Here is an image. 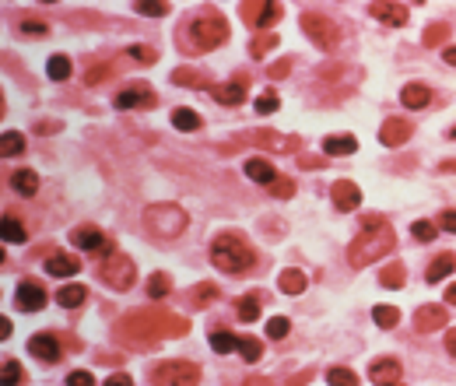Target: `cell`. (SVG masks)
<instances>
[{"instance_id": "cell-1", "label": "cell", "mask_w": 456, "mask_h": 386, "mask_svg": "<svg viewBox=\"0 0 456 386\" xmlns=\"http://www.w3.org/2000/svg\"><path fill=\"white\" fill-rule=\"evenodd\" d=\"M190 330V323L176 313H168L162 305H148V309H137L130 313L123 323H120V337L133 347H151L162 337H183Z\"/></svg>"}, {"instance_id": "cell-2", "label": "cell", "mask_w": 456, "mask_h": 386, "mask_svg": "<svg viewBox=\"0 0 456 386\" xmlns=\"http://www.w3.org/2000/svg\"><path fill=\"white\" fill-rule=\"evenodd\" d=\"M393 246H397L393 228H390L382 218L365 215V228H362V232L351 239V246H348V263H351L355 270H362V267L375 263L379 257H386Z\"/></svg>"}, {"instance_id": "cell-3", "label": "cell", "mask_w": 456, "mask_h": 386, "mask_svg": "<svg viewBox=\"0 0 456 386\" xmlns=\"http://www.w3.org/2000/svg\"><path fill=\"white\" fill-rule=\"evenodd\" d=\"M253 246H249V239L243 232H221L214 243H211V263L221 270V274H235V278H243L249 267H253Z\"/></svg>"}, {"instance_id": "cell-4", "label": "cell", "mask_w": 456, "mask_h": 386, "mask_svg": "<svg viewBox=\"0 0 456 386\" xmlns=\"http://www.w3.org/2000/svg\"><path fill=\"white\" fill-rule=\"evenodd\" d=\"M225 39H228V21H225L218 11H204V14L190 18L186 43L193 46V53H208L214 46H221Z\"/></svg>"}, {"instance_id": "cell-5", "label": "cell", "mask_w": 456, "mask_h": 386, "mask_svg": "<svg viewBox=\"0 0 456 386\" xmlns=\"http://www.w3.org/2000/svg\"><path fill=\"white\" fill-rule=\"evenodd\" d=\"M144 228L148 235L162 239V243H172L186 232V211L179 204H151L144 211Z\"/></svg>"}, {"instance_id": "cell-6", "label": "cell", "mask_w": 456, "mask_h": 386, "mask_svg": "<svg viewBox=\"0 0 456 386\" xmlns=\"http://www.w3.org/2000/svg\"><path fill=\"white\" fill-rule=\"evenodd\" d=\"M302 29H305V36L320 49H337V43H340L337 21L327 18V14H320V11H302Z\"/></svg>"}, {"instance_id": "cell-7", "label": "cell", "mask_w": 456, "mask_h": 386, "mask_svg": "<svg viewBox=\"0 0 456 386\" xmlns=\"http://www.w3.org/2000/svg\"><path fill=\"white\" fill-rule=\"evenodd\" d=\"M155 386H197L201 383V369L193 362H162L151 372Z\"/></svg>"}, {"instance_id": "cell-8", "label": "cell", "mask_w": 456, "mask_h": 386, "mask_svg": "<svg viewBox=\"0 0 456 386\" xmlns=\"http://www.w3.org/2000/svg\"><path fill=\"white\" fill-rule=\"evenodd\" d=\"M235 144H256L267 151H298V137L295 133H281V130H246L243 137H235Z\"/></svg>"}, {"instance_id": "cell-9", "label": "cell", "mask_w": 456, "mask_h": 386, "mask_svg": "<svg viewBox=\"0 0 456 386\" xmlns=\"http://www.w3.org/2000/svg\"><path fill=\"white\" fill-rule=\"evenodd\" d=\"M98 274H102V281H106L113 292H126V288L133 285V260L123 257V253H113V257L102 260Z\"/></svg>"}, {"instance_id": "cell-10", "label": "cell", "mask_w": 456, "mask_h": 386, "mask_svg": "<svg viewBox=\"0 0 456 386\" xmlns=\"http://www.w3.org/2000/svg\"><path fill=\"white\" fill-rule=\"evenodd\" d=\"M71 243H74V246H81L84 253H95V257H102V260L116 253V250H113V239H109L102 228H95V225H81V228H74Z\"/></svg>"}, {"instance_id": "cell-11", "label": "cell", "mask_w": 456, "mask_h": 386, "mask_svg": "<svg viewBox=\"0 0 456 386\" xmlns=\"http://www.w3.org/2000/svg\"><path fill=\"white\" fill-rule=\"evenodd\" d=\"M281 18V4L278 0H246L243 4V21L253 29H270Z\"/></svg>"}, {"instance_id": "cell-12", "label": "cell", "mask_w": 456, "mask_h": 386, "mask_svg": "<svg viewBox=\"0 0 456 386\" xmlns=\"http://www.w3.org/2000/svg\"><path fill=\"white\" fill-rule=\"evenodd\" d=\"M369 14H373L375 21H382V25H407V18H411V11L404 7V4H390V0H379V4H369Z\"/></svg>"}, {"instance_id": "cell-13", "label": "cell", "mask_w": 456, "mask_h": 386, "mask_svg": "<svg viewBox=\"0 0 456 386\" xmlns=\"http://www.w3.org/2000/svg\"><path fill=\"white\" fill-rule=\"evenodd\" d=\"M155 106V91L148 85H130L116 95V109H148Z\"/></svg>"}, {"instance_id": "cell-14", "label": "cell", "mask_w": 456, "mask_h": 386, "mask_svg": "<svg viewBox=\"0 0 456 386\" xmlns=\"http://www.w3.org/2000/svg\"><path fill=\"white\" fill-rule=\"evenodd\" d=\"M400 376H404V369H400L397 358H375L373 365H369V380L375 386H393V383H400Z\"/></svg>"}, {"instance_id": "cell-15", "label": "cell", "mask_w": 456, "mask_h": 386, "mask_svg": "<svg viewBox=\"0 0 456 386\" xmlns=\"http://www.w3.org/2000/svg\"><path fill=\"white\" fill-rule=\"evenodd\" d=\"M330 197H333V208H337V211H355V208L362 204V190H358L351 179H337Z\"/></svg>"}, {"instance_id": "cell-16", "label": "cell", "mask_w": 456, "mask_h": 386, "mask_svg": "<svg viewBox=\"0 0 456 386\" xmlns=\"http://www.w3.org/2000/svg\"><path fill=\"white\" fill-rule=\"evenodd\" d=\"M246 85H249L246 74H235V81H228V85H211V95H214L221 106H243Z\"/></svg>"}, {"instance_id": "cell-17", "label": "cell", "mask_w": 456, "mask_h": 386, "mask_svg": "<svg viewBox=\"0 0 456 386\" xmlns=\"http://www.w3.org/2000/svg\"><path fill=\"white\" fill-rule=\"evenodd\" d=\"M411 123L407 120H400V116H390L386 123H382V130H379V141L386 144V148H400L407 137H411Z\"/></svg>"}, {"instance_id": "cell-18", "label": "cell", "mask_w": 456, "mask_h": 386, "mask_svg": "<svg viewBox=\"0 0 456 386\" xmlns=\"http://www.w3.org/2000/svg\"><path fill=\"white\" fill-rule=\"evenodd\" d=\"M415 327L421 334L442 330V327H446V309H442V305H421L415 313Z\"/></svg>"}, {"instance_id": "cell-19", "label": "cell", "mask_w": 456, "mask_h": 386, "mask_svg": "<svg viewBox=\"0 0 456 386\" xmlns=\"http://www.w3.org/2000/svg\"><path fill=\"white\" fill-rule=\"evenodd\" d=\"M14 302H18V309H25V313H39L42 305H46V292H42L36 281H25V285H18Z\"/></svg>"}, {"instance_id": "cell-20", "label": "cell", "mask_w": 456, "mask_h": 386, "mask_svg": "<svg viewBox=\"0 0 456 386\" xmlns=\"http://www.w3.org/2000/svg\"><path fill=\"white\" fill-rule=\"evenodd\" d=\"M29 351L39 358V362H46V365H53L56 358H60V341L53 337V334H36L32 341H29Z\"/></svg>"}, {"instance_id": "cell-21", "label": "cell", "mask_w": 456, "mask_h": 386, "mask_svg": "<svg viewBox=\"0 0 456 386\" xmlns=\"http://www.w3.org/2000/svg\"><path fill=\"white\" fill-rule=\"evenodd\" d=\"M78 270H81V260H78V257L53 253V257L46 260V274H53V278H74Z\"/></svg>"}, {"instance_id": "cell-22", "label": "cell", "mask_w": 456, "mask_h": 386, "mask_svg": "<svg viewBox=\"0 0 456 386\" xmlns=\"http://www.w3.org/2000/svg\"><path fill=\"white\" fill-rule=\"evenodd\" d=\"M246 176L253 179V183H263V186H270L274 179H278V169L263 158V155H253V158H246Z\"/></svg>"}, {"instance_id": "cell-23", "label": "cell", "mask_w": 456, "mask_h": 386, "mask_svg": "<svg viewBox=\"0 0 456 386\" xmlns=\"http://www.w3.org/2000/svg\"><path fill=\"white\" fill-rule=\"evenodd\" d=\"M172 85H183V88H208V91H211L208 74H201V71H193V67H176V71H172Z\"/></svg>"}, {"instance_id": "cell-24", "label": "cell", "mask_w": 456, "mask_h": 386, "mask_svg": "<svg viewBox=\"0 0 456 386\" xmlns=\"http://www.w3.org/2000/svg\"><path fill=\"white\" fill-rule=\"evenodd\" d=\"M260 302H267V292H249L239 299V320L243 323H256L260 320Z\"/></svg>"}, {"instance_id": "cell-25", "label": "cell", "mask_w": 456, "mask_h": 386, "mask_svg": "<svg viewBox=\"0 0 456 386\" xmlns=\"http://www.w3.org/2000/svg\"><path fill=\"white\" fill-rule=\"evenodd\" d=\"M355 148H358V141H355L351 133H333V137L323 141V155H330V158H337V155H351Z\"/></svg>"}, {"instance_id": "cell-26", "label": "cell", "mask_w": 456, "mask_h": 386, "mask_svg": "<svg viewBox=\"0 0 456 386\" xmlns=\"http://www.w3.org/2000/svg\"><path fill=\"white\" fill-rule=\"evenodd\" d=\"M400 102H404L407 109H425V106H432V91H428L425 85H404Z\"/></svg>"}, {"instance_id": "cell-27", "label": "cell", "mask_w": 456, "mask_h": 386, "mask_svg": "<svg viewBox=\"0 0 456 386\" xmlns=\"http://www.w3.org/2000/svg\"><path fill=\"white\" fill-rule=\"evenodd\" d=\"M11 186L21 197H32V193H39V176L32 169H18V172H11Z\"/></svg>"}, {"instance_id": "cell-28", "label": "cell", "mask_w": 456, "mask_h": 386, "mask_svg": "<svg viewBox=\"0 0 456 386\" xmlns=\"http://www.w3.org/2000/svg\"><path fill=\"white\" fill-rule=\"evenodd\" d=\"M453 270H456V257L453 253H442V257H435L428 263V274H425V278H428V285H439V281H442L446 274H453Z\"/></svg>"}, {"instance_id": "cell-29", "label": "cell", "mask_w": 456, "mask_h": 386, "mask_svg": "<svg viewBox=\"0 0 456 386\" xmlns=\"http://www.w3.org/2000/svg\"><path fill=\"white\" fill-rule=\"evenodd\" d=\"M305 274L302 270H295V267H288V270H281V278H278V288L285 292V295H298V292H305Z\"/></svg>"}, {"instance_id": "cell-30", "label": "cell", "mask_w": 456, "mask_h": 386, "mask_svg": "<svg viewBox=\"0 0 456 386\" xmlns=\"http://www.w3.org/2000/svg\"><path fill=\"white\" fill-rule=\"evenodd\" d=\"M84 299H88V288H84V285H64V288L56 292V302H60L64 309H78Z\"/></svg>"}, {"instance_id": "cell-31", "label": "cell", "mask_w": 456, "mask_h": 386, "mask_svg": "<svg viewBox=\"0 0 456 386\" xmlns=\"http://www.w3.org/2000/svg\"><path fill=\"white\" fill-rule=\"evenodd\" d=\"M0 239L4 243H25V225L14 215H4V221H0Z\"/></svg>"}, {"instance_id": "cell-32", "label": "cell", "mask_w": 456, "mask_h": 386, "mask_svg": "<svg viewBox=\"0 0 456 386\" xmlns=\"http://www.w3.org/2000/svg\"><path fill=\"white\" fill-rule=\"evenodd\" d=\"M404 281H407L404 263H390V267H382V274H379V285H382V288H404Z\"/></svg>"}, {"instance_id": "cell-33", "label": "cell", "mask_w": 456, "mask_h": 386, "mask_svg": "<svg viewBox=\"0 0 456 386\" xmlns=\"http://www.w3.org/2000/svg\"><path fill=\"white\" fill-rule=\"evenodd\" d=\"M373 320H375V327H382V330H393V327L400 323V309H397V305H375V309H373Z\"/></svg>"}, {"instance_id": "cell-34", "label": "cell", "mask_w": 456, "mask_h": 386, "mask_svg": "<svg viewBox=\"0 0 456 386\" xmlns=\"http://www.w3.org/2000/svg\"><path fill=\"white\" fill-rule=\"evenodd\" d=\"M421 39H425V46H428V49H435V46H442V43H446V39H450V21H435V25H428Z\"/></svg>"}, {"instance_id": "cell-35", "label": "cell", "mask_w": 456, "mask_h": 386, "mask_svg": "<svg viewBox=\"0 0 456 386\" xmlns=\"http://www.w3.org/2000/svg\"><path fill=\"white\" fill-rule=\"evenodd\" d=\"M168 292H172V278H168V274H151V281H148V299L158 302V299H166Z\"/></svg>"}, {"instance_id": "cell-36", "label": "cell", "mask_w": 456, "mask_h": 386, "mask_svg": "<svg viewBox=\"0 0 456 386\" xmlns=\"http://www.w3.org/2000/svg\"><path fill=\"white\" fill-rule=\"evenodd\" d=\"M71 71H74V67H71L67 56H49V64H46V74H49L53 81H67Z\"/></svg>"}, {"instance_id": "cell-37", "label": "cell", "mask_w": 456, "mask_h": 386, "mask_svg": "<svg viewBox=\"0 0 456 386\" xmlns=\"http://www.w3.org/2000/svg\"><path fill=\"white\" fill-rule=\"evenodd\" d=\"M201 116L193 113V109H176L172 113V127H179V130H201Z\"/></svg>"}, {"instance_id": "cell-38", "label": "cell", "mask_w": 456, "mask_h": 386, "mask_svg": "<svg viewBox=\"0 0 456 386\" xmlns=\"http://www.w3.org/2000/svg\"><path fill=\"white\" fill-rule=\"evenodd\" d=\"M235 344H239V337H235V334H228V330H214V334H211V347H214L218 355L235 351Z\"/></svg>"}, {"instance_id": "cell-39", "label": "cell", "mask_w": 456, "mask_h": 386, "mask_svg": "<svg viewBox=\"0 0 456 386\" xmlns=\"http://www.w3.org/2000/svg\"><path fill=\"white\" fill-rule=\"evenodd\" d=\"M21 148H25V141H21V133H14V130H7V133L0 137V155H4V158H11V155H21Z\"/></svg>"}, {"instance_id": "cell-40", "label": "cell", "mask_w": 456, "mask_h": 386, "mask_svg": "<svg viewBox=\"0 0 456 386\" xmlns=\"http://www.w3.org/2000/svg\"><path fill=\"white\" fill-rule=\"evenodd\" d=\"M235 351H239V355H243L246 362H260V355H263V344L256 341V337H239Z\"/></svg>"}, {"instance_id": "cell-41", "label": "cell", "mask_w": 456, "mask_h": 386, "mask_svg": "<svg viewBox=\"0 0 456 386\" xmlns=\"http://www.w3.org/2000/svg\"><path fill=\"white\" fill-rule=\"evenodd\" d=\"M18 383H21V365L14 358H7L0 365V386H18Z\"/></svg>"}, {"instance_id": "cell-42", "label": "cell", "mask_w": 456, "mask_h": 386, "mask_svg": "<svg viewBox=\"0 0 456 386\" xmlns=\"http://www.w3.org/2000/svg\"><path fill=\"white\" fill-rule=\"evenodd\" d=\"M190 299H193L197 309H204L211 299H218V285H211V281H208V285H197V288L190 292Z\"/></svg>"}, {"instance_id": "cell-43", "label": "cell", "mask_w": 456, "mask_h": 386, "mask_svg": "<svg viewBox=\"0 0 456 386\" xmlns=\"http://www.w3.org/2000/svg\"><path fill=\"white\" fill-rule=\"evenodd\" d=\"M327 383L330 386H358V376H355L351 369H340V365H337V369L327 372Z\"/></svg>"}, {"instance_id": "cell-44", "label": "cell", "mask_w": 456, "mask_h": 386, "mask_svg": "<svg viewBox=\"0 0 456 386\" xmlns=\"http://www.w3.org/2000/svg\"><path fill=\"white\" fill-rule=\"evenodd\" d=\"M411 235H415L417 243H432V239L439 235V225H432V221H415V225H411Z\"/></svg>"}, {"instance_id": "cell-45", "label": "cell", "mask_w": 456, "mask_h": 386, "mask_svg": "<svg viewBox=\"0 0 456 386\" xmlns=\"http://www.w3.org/2000/svg\"><path fill=\"white\" fill-rule=\"evenodd\" d=\"M270 193H274L278 200H288L291 193H295V179H291V176H278V179L270 183Z\"/></svg>"}, {"instance_id": "cell-46", "label": "cell", "mask_w": 456, "mask_h": 386, "mask_svg": "<svg viewBox=\"0 0 456 386\" xmlns=\"http://www.w3.org/2000/svg\"><path fill=\"white\" fill-rule=\"evenodd\" d=\"M288 330H291V323L285 320V316H274V320L267 323V337H270V341H285Z\"/></svg>"}, {"instance_id": "cell-47", "label": "cell", "mask_w": 456, "mask_h": 386, "mask_svg": "<svg viewBox=\"0 0 456 386\" xmlns=\"http://www.w3.org/2000/svg\"><path fill=\"white\" fill-rule=\"evenodd\" d=\"M274 46H278V36H274V32H267L263 39H253V43H249V53H253L256 60H263V53H270Z\"/></svg>"}, {"instance_id": "cell-48", "label": "cell", "mask_w": 456, "mask_h": 386, "mask_svg": "<svg viewBox=\"0 0 456 386\" xmlns=\"http://www.w3.org/2000/svg\"><path fill=\"white\" fill-rule=\"evenodd\" d=\"M126 56L137 60V64H155V60H158V49H151V46H130Z\"/></svg>"}, {"instance_id": "cell-49", "label": "cell", "mask_w": 456, "mask_h": 386, "mask_svg": "<svg viewBox=\"0 0 456 386\" xmlns=\"http://www.w3.org/2000/svg\"><path fill=\"white\" fill-rule=\"evenodd\" d=\"M278 106H281V98H278L274 91H267V95H260V98H256V113H260V116L278 113Z\"/></svg>"}, {"instance_id": "cell-50", "label": "cell", "mask_w": 456, "mask_h": 386, "mask_svg": "<svg viewBox=\"0 0 456 386\" xmlns=\"http://www.w3.org/2000/svg\"><path fill=\"white\" fill-rule=\"evenodd\" d=\"M137 11L141 14H151V18H162V14H168V4L166 0H141Z\"/></svg>"}, {"instance_id": "cell-51", "label": "cell", "mask_w": 456, "mask_h": 386, "mask_svg": "<svg viewBox=\"0 0 456 386\" xmlns=\"http://www.w3.org/2000/svg\"><path fill=\"white\" fill-rule=\"evenodd\" d=\"M18 32H21V36H46V21H39V18H25V21L18 25Z\"/></svg>"}, {"instance_id": "cell-52", "label": "cell", "mask_w": 456, "mask_h": 386, "mask_svg": "<svg viewBox=\"0 0 456 386\" xmlns=\"http://www.w3.org/2000/svg\"><path fill=\"white\" fill-rule=\"evenodd\" d=\"M109 74H113V71H109L106 64H98V67H91V71L84 74V85H91V88H95V85H102V81H106Z\"/></svg>"}, {"instance_id": "cell-53", "label": "cell", "mask_w": 456, "mask_h": 386, "mask_svg": "<svg viewBox=\"0 0 456 386\" xmlns=\"http://www.w3.org/2000/svg\"><path fill=\"white\" fill-rule=\"evenodd\" d=\"M67 386H95V376H91V372H84V369H78V372H71V376H67Z\"/></svg>"}, {"instance_id": "cell-54", "label": "cell", "mask_w": 456, "mask_h": 386, "mask_svg": "<svg viewBox=\"0 0 456 386\" xmlns=\"http://www.w3.org/2000/svg\"><path fill=\"white\" fill-rule=\"evenodd\" d=\"M439 228H442V232H453V235H456V211H453V208L439 215Z\"/></svg>"}, {"instance_id": "cell-55", "label": "cell", "mask_w": 456, "mask_h": 386, "mask_svg": "<svg viewBox=\"0 0 456 386\" xmlns=\"http://www.w3.org/2000/svg\"><path fill=\"white\" fill-rule=\"evenodd\" d=\"M102 386H133V380H130L126 372H113V376H109Z\"/></svg>"}, {"instance_id": "cell-56", "label": "cell", "mask_w": 456, "mask_h": 386, "mask_svg": "<svg viewBox=\"0 0 456 386\" xmlns=\"http://www.w3.org/2000/svg\"><path fill=\"white\" fill-rule=\"evenodd\" d=\"M288 71H291V60H278V64L270 67V78H285Z\"/></svg>"}, {"instance_id": "cell-57", "label": "cell", "mask_w": 456, "mask_h": 386, "mask_svg": "<svg viewBox=\"0 0 456 386\" xmlns=\"http://www.w3.org/2000/svg\"><path fill=\"white\" fill-rule=\"evenodd\" d=\"M243 386H274V383H270L267 376H249V380H246Z\"/></svg>"}, {"instance_id": "cell-58", "label": "cell", "mask_w": 456, "mask_h": 386, "mask_svg": "<svg viewBox=\"0 0 456 386\" xmlns=\"http://www.w3.org/2000/svg\"><path fill=\"white\" fill-rule=\"evenodd\" d=\"M446 351L456 358V330H450V334H446Z\"/></svg>"}, {"instance_id": "cell-59", "label": "cell", "mask_w": 456, "mask_h": 386, "mask_svg": "<svg viewBox=\"0 0 456 386\" xmlns=\"http://www.w3.org/2000/svg\"><path fill=\"white\" fill-rule=\"evenodd\" d=\"M442 60H446V64H453V67H456V46H446V49H442Z\"/></svg>"}, {"instance_id": "cell-60", "label": "cell", "mask_w": 456, "mask_h": 386, "mask_svg": "<svg viewBox=\"0 0 456 386\" xmlns=\"http://www.w3.org/2000/svg\"><path fill=\"white\" fill-rule=\"evenodd\" d=\"M0 337H4V341H7V337H11V320H7V316H4V320H0Z\"/></svg>"}, {"instance_id": "cell-61", "label": "cell", "mask_w": 456, "mask_h": 386, "mask_svg": "<svg viewBox=\"0 0 456 386\" xmlns=\"http://www.w3.org/2000/svg\"><path fill=\"white\" fill-rule=\"evenodd\" d=\"M302 166H305V169H316V166H323V162H320V158H313V155H305V158H302Z\"/></svg>"}, {"instance_id": "cell-62", "label": "cell", "mask_w": 456, "mask_h": 386, "mask_svg": "<svg viewBox=\"0 0 456 386\" xmlns=\"http://www.w3.org/2000/svg\"><path fill=\"white\" fill-rule=\"evenodd\" d=\"M446 302H453V305H456V285H450V288H446Z\"/></svg>"}, {"instance_id": "cell-63", "label": "cell", "mask_w": 456, "mask_h": 386, "mask_svg": "<svg viewBox=\"0 0 456 386\" xmlns=\"http://www.w3.org/2000/svg\"><path fill=\"white\" fill-rule=\"evenodd\" d=\"M450 137H453V141H456V130H453V133H450Z\"/></svg>"}, {"instance_id": "cell-64", "label": "cell", "mask_w": 456, "mask_h": 386, "mask_svg": "<svg viewBox=\"0 0 456 386\" xmlns=\"http://www.w3.org/2000/svg\"><path fill=\"white\" fill-rule=\"evenodd\" d=\"M393 386H400V383H393Z\"/></svg>"}]
</instances>
